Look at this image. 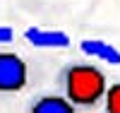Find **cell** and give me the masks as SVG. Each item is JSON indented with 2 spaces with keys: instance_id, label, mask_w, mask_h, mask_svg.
I'll use <instances>...</instances> for the list:
<instances>
[{
  "instance_id": "6da1fadb",
  "label": "cell",
  "mask_w": 120,
  "mask_h": 113,
  "mask_svg": "<svg viewBox=\"0 0 120 113\" xmlns=\"http://www.w3.org/2000/svg\"><path fill=\"white\" fill-rule=\"evenodd\" d=\"M65 96L75 108H91L106 94V75L91 63H72L60 75Z\"/></svg>"
},
{
  "instance_id": "7a4b0ae2",
  "label": "cell",
  "mask_w": 120,
  "mask_h": 113,
  "mask_svg": "<svg viewBox=\"0 0 120 113\" xmlns=\"http://www.w3.org/2000/svg\"><path fill=\"white\" fill-rule=\"evenodd\" d=\"M26 87V63L17 53H0V94H17Z\"/></svg>"
},
{
  "instance_id": "3957f363",
  "label": "cell",
  "mask_w": 120,
  "mask_h": 113,
  "mask_svg": "<svg viewBox=\"0 0 120 113\" xmlns=\"http://www.w3.org/2000/svg\"><path fill=\"white\" fill-rule=\"evenodd\" d=\"M24 39H26L34 48H46V51L70 48V43H72L70 34L60 31V29H41V27L26 29V31H24Z\"/></svg>"
},
{
  "instance_id": "277c9868",
  "label": "cell",
  "mask_w": 120,
  "mask_h": 113,
  "mask_svg": "<svg viewBox=\"0 0 120 113\" xmlns=\"http://www.w3.org/2000/svg\"><path fill=\"white\" fill-rule=\"evenodd\" d=\"M79 51L86 58L103 60L108 65H120V51L113 43L103 41V39H84V41H79Z\"/></svg>"
},
{
  "instance_id": "5b68a950",
  "label": "cell",
  "mask_w": 120,
  "mask_h": 113,
  "mask_svg": "<svg viewBox=\"0 0 120 113\" xmlns=\"http://www.w3.org/2000/svg\"><path fill=\"white\" fill-rule=\"evenodd\" d=\"M75 106L67 96H38L31 104V113H72Z\"/></svg>"
},
{
  "instance_id": "8992f818",
  "label": "cell",
  "mask_w": 120,
  "mask_h": 113,
  "mask_svg": "<svg viewBox=\"0 0 120 113\" xmlns=\"http://www.w3.org/2000/svg\"><path fill=\"white\" fill-rule=\"evenodd\" d=\"M103 106L108 113H120V82L106 87V94H103Z\"/></svg>"
},
{
  "instance_id": "52a82bcc",
  "label": "cell",
  "mask_w": 120,
  "mask_h": 113,
  "mask_svg": "<svg viewBox=\"0 0 120 113\" xmlns=\"http://www.w3.org/2000/svg\"><path fill=\"white\" fill-rule=\"evenodd\" d=\"M15 39V29L12 27H0V46L3 43H10Z\"/></svg>"
}]
</instances>
